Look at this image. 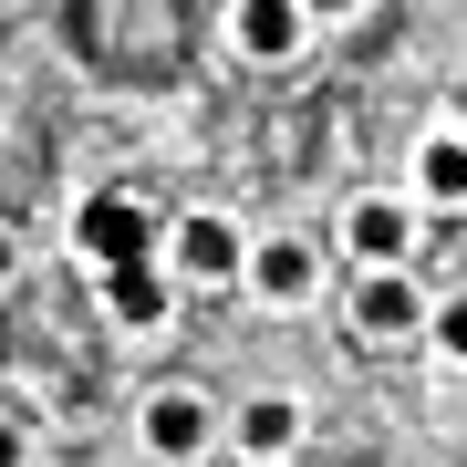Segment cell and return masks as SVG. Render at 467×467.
<instances>
[{"label":"cell","instance_id":"5b68a950","mask_svg":"<svg viewBox=\"0 0 467 467\" xmlns=\"http://www.w3.org/2000/svg\"><path fill=\"white\" fill-rule=\"evenodd\" d=\"M177 270H187V281H239V270H250V239H239V218H218V208L177 218Z\"/></svg>","mask_w":467,"mask_h":467},{"label":"cell","instance_id":"7a4b0ae2","mask_svg":"<svg viewBox=\"0 0 467 467\" xmlns=\"http://www.w3.org/2000/svg\"><path fill=\"white\" fill-rule=\"evenodd\" d=\"M353 333H364V343H405V333H426V291H416V270H364V281H353Z\"/></svg>","mask_w":467,"mask_h":467},{"label":"cell","instance_id":"3957f363","mask_svg":"<svg viewBox=\"0 0 467 467\" xmlns=\"http://www.w3.org/2000/svg\"><path fill=\"white\" fill-rule=\"evenodd\" d=\"M343 239H353L364 270H405V260H416V208H405V198H353Z\"/></svg>","mask_w":467,"mask_h":467},{"label":"cell","instance_id":"5bb4252c","mask_svg":"<svg viewBox=\"0 0 467 467\" xmlns=\"http://www.w3.org/2000/svg\"><path fill=\"white\" fill-rule=\"evenodd\" d=\"M0 281H11V229H0Z\"/></svg>","mask_w":467,"mask_h":467},{"label":"cell","instance_id":"9c48e42d","mask_svg":"<svg viewBox=\"0 0 467 467\" xmlns=\"http://www.w3.org/2000/svg\"><path fill=\"white\" fill-rule=\"evenodd\" d=\"M416 187H426V208H467V125L426 135V156H416Z\"/></svg>","mask_w":467,"mask_h":467},{"label":"cell","instance_id":"277c9868","mask_svg":"<svg viewBox=\"0 0 467 467\" xmlns=\"http://www.w3.org/2000/svg\"><path fill=\"white\" fill-rule=\"evenodd\" d=\"M239 281H250V291L270 301V312H301V301L322 291V260H312V239H260Z\"/></svg>","mask_w":467,"mask_h":467},{"label":"cell","instance_id":"6da1fadb","mask_svg":"<svg viewBox=\"0 0 467 467\" xmlns=\"http://www.w3.org/2000/svg\"><path fill=\"white\" fill-rule=\"evenodd\" d=\"M73 239H84L94 270H135V260H156V208L125 198V187H104V198L73 208Z\"/></svg>","mask_w":467,"mask_h":467},{"label":"cell","instance_id":"30bf717a","mask_svg":"<svg viewBox=\"0 0 467 467\" xmlns=\"http://www.w3.org/2000/svg\"><path fill=\"white\" fill-rule=\"evenodd\" d=\"M239 447H250V457H291L301 447V405L291 395H250V405H239Z\"/></svg>","mask_w":467,"mask_h":467},{"label":"cell","instance_id":"52a82bcc","mask_svg":"<svg viewBox=\"0 0 467 467\" xmlns=\"http://www.w3.org/2000/svg\"><path fill=\"white\" fill-rule=\"evenodd\" d=\"M146 447H156V457H198V447H208V395H187V384L146 395Z\"/></svg>","mask_w":467,"mask_h":467},{"label":"cell","instance_id":"ba28073f","mask_svg":"<svg viewBox=\"0 0 467 467\" xmlns=\"http://www.w3.org/2000/svg\"><path fill=\"white\" fill-rule=\"evenodd\" d=\"M104 312H115L125 333H156V322H167V270H156V260L104 270Z\"/></svg>","mask_w":467,"mask_h":467},{"label":"cell","instance_id":"4fadbf2b","mask_svg":"<svg viewBox=\"0 0 467 467\" xmlns=\"http://www.w3.org/2000/svg\"><path fill=\"white\" fill-rule=\"evenodd\" d=\"M301 11H353V0H301Z\"/></svg>","mask_w":467,"mask_h":467},{"label":"cell","instance_id":"8992f818","mask_svg":"<svg viewBox=\"0 0 467 467\" xmlns=\"http://www.w3.org/2000/svg\"><path fill=\"white\" fill-rule=\"evenodd\" d=\"M229 42L250 52V63H291V52L312 42V11H301V0H239V11H229Z\"/></svg>","mask_w":467,"mask_h":467},{"label":"cell","instance_id":"7c38bea8","mask_svg":"<svg viewBox=\"0 0 467 467\" xmlns=\"http://www.w3.org/2000/svg\"><path fill=\"white\" fill-rule=\"evenodd\" d=\"M0 467H32V447H21V426L0 416Z\"/></svg>","mask_w":467,"mask_h":467},{"label":"cell","instance_id":"8fae6325","mask_svg":"<svg viewBox=\"0 0 467 467\" xmlns=\"http://www.w3.org/2000/svg\"><path fill=\"white\" fill-rule=\"evenodd\" d=\"M426 333H436V353H457V364H467V291L436 301V312H426Z\"/></svg>","mask_w":467,"mask_h":467}]
</instances>
